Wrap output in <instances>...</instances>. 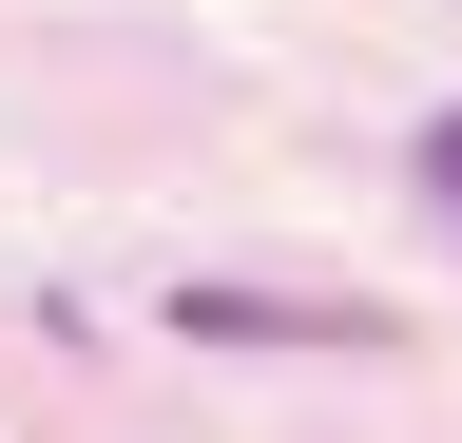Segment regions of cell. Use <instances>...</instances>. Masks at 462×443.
Segmentation results:
<instances>
[{"instance_id":"1","label":"cell","mask_w":462,"mask_h":443,"mask_svg":"<svg viewBox=\"0 0 462 443\" xmlns=\"http://www.w3.org/2000/svg\"><path fill=\"white\" fill-rule=\"evenodd\" d=\"M173 328H212V347H385V309H346V290H173Z\"/></svg>"},{"instance_id":"2","label":"cell","mask_w":462,"mask_h":443,"mask_svg":"<svg viewBox=\"0 0 462 443\" xmlns=\"http://www.w3.org/2000/svg\"><path fill=\"white\" fill-rule=\"evenodd\" d=\"M424 174H443V193H462V116H443V135H424Z\"/></svg>"}]
</instances>
